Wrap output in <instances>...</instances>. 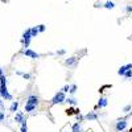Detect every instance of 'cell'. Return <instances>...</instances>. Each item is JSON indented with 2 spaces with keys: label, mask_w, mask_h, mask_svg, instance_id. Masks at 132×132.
<instances>
[{
  "label": "cell",
  "mask_w": 132,
  "mask_h": 132,
  "mask_svg": "<svg viewBox=\"0 0 132 132\" xmlns=\"http://www.w3.org/2000/svg\"><path fill=\"white\" fill-rule=\"evenodd\" d=\"M37 29H38V33H44L46 30V26L44 24H40V25H37Z\"/></svg>",
  "instance_id": "7402d4cb"
},
{
  "label": "cell",
  "mask_w": 132,
  "mask_h": 132,
  "mask_svg": "<svg viewBox=\"0 0 132 132\" xmlns=\"http://www.w3.org/2000/svg\"><path fill=\"white\" fill-rule=\"evenodd\" d=\"M70 132H82V124L81 122H75L72 126V131Z\"/></svg>",
  "instance_id": "8fae6325"
},
{
  "label": "cell",
  "mask_w": 132,
  "mask_h": 132,
  "mask_svg": "<svg viewBox=\"0 0 132 132\" xmlns=\"http://www.w3.org/2000/svg\"><path fill=\"white\" fill-rule=\"evenodd\" d=\"M38 96L34 95V94H29V95L26 96V104H33V106H38Z\"/></svg>",
  "instance_id": "5b68a950"
},
{
  "label": "cell",
  "mask_w": 132,
  "mask_h": 132,
  "mask_svg": "<svg viewBox=\"0 0 132 132\" xmlns=\"http://www.w3.org/2000/svg\"><path fill=\"white\" fill-rule=\"evenodd\" d=\"M3 106H4V100H3L2 98H0V107H3Z\"/></svg>",
  "instance_id": "f1b7e54d"
},
{
  "label": "cell",
  "mask_w": 132,
  "mask_h": 132,
  "mask_svg": "<svg viewBox=\"0 0 132 132\" xmlns=\"http://www.w3.org/2000/svg\"><path fill=\"white\" fill-rule=\"evenodd\" d=\"M21 53L25 56V57H28V58H32V60H38L41 56L38 54V53H36L34 50H32V49H22L21 50Z\"/></svg>",
  "instance_id": "277c9868"
},
{
  "label": "cell",
  "mask_w": 132,
  "mask_h": 132,
  "mask_svg": "<svg viewBox=\"0 0 132 132\" xmlns=\"http://www.w3.org/2000/svg\"><path fill=\"white\" fill-rule=\"evenodd\" d=\"M84 120H87V122H96L98 120V114L95 111H90L88 114L84 115Z\"/></svg>",
  "instance_id": "ba28073f"
},
{
  "label": "cell",
  "mask_w": 132,
  "mask_h": 132,
  "mask_svg": "<svg viewBox=\"0 0 132 132\" xmlns=\"http://www.w3.org/2000/svg\"><path fill=\"white\" fill-rule=\"evenodd\" d=\"M30 34H32V38L33 37H37V34H38V29H37V26L30 28Z\"/></svg>",
  "instance_id": "44dd1931"
},
{
  "label": "cell",
  "mask_w": 132,
  "mask_h": 132,
  "mask_svg": "<svg viewBox=\"0 0 132 132\" xmlns=\"http://www.w3.org/2000/svg\"><path fill=\"white\" fill-rule=\"evenodd\" d=\"M37 108V106H33V104H26L25 103V107H24V111H26V114H32Z\"/></svg>",
  "instance_id": "4fadbf2b"
},
{
  "label": "cell",
  "mask_w": 132,
  "mask_h": 132,
  "mask_svg": "<svg viewBox=\"0 0 132 132\" xmlns=\"http://www.w3.org/2000/svg\"><path fill=\"white\" fill-rule=\"evenodd\" d=\"M77 90H78V86H77V84H75V83H73V84H70V88H69V94H70V95H74V94L75 92H77Z\"/></svg>",
  "instance_id": "e0dca14e"
},
{
  "label": "cell",
  "mask_w": 132,
  "mask_h": 132,
  "mask_svg": "<svg viewBox=\"0 0 132 132\" xmlns=\"http://www.w3.org/2000/svg\"><path fill=\"white\" fill-rule=\"evenodd\" d=\"M131 17H132V13H131Z\"/></svg>",
  "instance_id": "4dcf8cb0"
},
{
  "label": "cell",
  "mask_w": 132,
  "mask_h": 132,
  "mask_svg": "<svg viewBox=\"0 0 132 132\" xmlns=\"http://www.w3.org/2000/svg\"><path fill=\"white\" fill-rule=\"evenodd\" d=\"M9 111L13 112V114H16V112L18 111V102L17 100H12L11 106H9Z\"/></svg>",
  "instance_id": "7c38bea8"
},
{
  "label": "cell",
  "mask_w": 132,
  "mask_h": 132,
  "mask_svg": "<svg viewBox=\"0 0 132 132\" xmlns=\"http://www.w3.org/2000/svg\"><path fill=\"white\" fill-rule=\"evenodd\" d=\"M16 74L17 75H21L24 79H26V81H30V79H32V74H29V73H22V72H18V70H17Z\"/></svg>",
  "instance_id": "9a60e30c"
},
{
  "label": "cell",
  "mask_w": 132,
  "mask_h": 132,
  "mask_svg": "<svg viewBox=\"0 0 132 132\" xmlns=\"http://www.w3.org/2000/svg\"><path fill=\"white\" fill-rule=\"evenodd\" d=\"M66 114H68V115H73V114H79V110H74L73 107H69L68 110H66Z\"/></svg>",
  "instance_id": "ffe728a7"
},
{
  "label": "cell",
  "mask_w": 132,
  "mask_h": 132,
  "mask_svg": "<svg viewBox=\"0 0 132 132\" xmlns=\"http://www.w3.org/2000/svg\"><path fill=\"white\" fill-rule=\"evenodd\" d=\"M0 98L3 100H11V102L13 100V96H12V94H9L7 86H2L0 84Z\"/></svg>",
  "instance_id": "3957f363"
},
{
  "label": "cell",
  "mask_w": 132,
  "mask_h": 132,
  "mask_svg": "<svg viewBox=\"0 0 132 132\" xmlns=\"http://www.w3.org/2000/svg\"><path fill=\"white\" fill-rule=\"evenodd\" d=\"M128 118H122V119H118L115 122V131L116 132H124L127 130V124H128V122H127Z\"/></svg>",
  "instance_id": "6da1fadb"
},
{
  "label": "cell",
  "mask_w": 132,
  "mask_h": 132,
  "mask_svg": "<svg viewBox=\"0 0 132 132\" xmlns=\"http://www.w3.org/2000/svg\"><path fill=\"white\" fill-rule=\"evenodd\" d=\"M131 110H132V104H126L123 107V112H126V114H127V112H130Z\"/></svg>",
  "instance_id": "603a6c76"
},
{
  "label": "cell",
  "mask_w": 132,
  "mask_h": 132,
  "mask_svg": "<svg viewBox=\"0 0 132 132\" xmlns=\"http://www.w3.org/2000/svg\"><path fill=\"white\" fill-rule=\"evenodd\" d=\"M25 114L22 111H17L15 114V118H13V122H16L17 124H21L22 122H25Z\"/></svg>",
  "instance_id": "8992f818"
},
{
  "label": "cell",
  "mask_w": 132,
  "mask_h": 132,
  "mask_svg": "<svg viewBox=\"0 0 132 132\" xmlns=\"http://www.w3.org/2000/svg\"><path fill=\"white\" fill-rule=\"evenodd\" d=\"M126 11H127V12H132V7H131V6L126 7Z\"/></svg>",
  "instance_id": "83f0119b"
},
{
  "label": "cell",
  "mask_w": 132,
  "mask_h": 132,
  "mask_svg": "<svg viewBox=\"0 0 132 132\" xmlns=\"http://www.w3.org/2000/svg\"><path fill=\"white\" fill-rule=\"evenodd\" d=\"M69 88H70V84H65V86L61 88V91H62L64 94H66V92H69Z\"/></svg>",
  "instance_id": "d4e9b609"
},
{
  "label": "cell",
  "mask_w": 132,
  "mask_h": 132,
  "mask_svg": "<svg viewBox=\"0 0 132 132\" xmlns=\"http://www.w3.org/2000/svg\"><path fill=\"white\" fill-rule=\"evenodd\" d=\"M128 70H132V64H127V65L120 66V68L118 69V75H119V77H123Z\"/></svg>",
  "instance_id": "52a82bcc"
},
{
  "label": "cell",
  "mask_w": 132,
  "mask_h": 132,
  "mask_svg": "<svg viewBox=\"0 0 132 132\" xmlns=\"http://www.w3.org/2000/svg\"><path fill=\"white\" fill-rule=\"evenodd\" d=\"M56 54H57V56H65L66 54V50L65 49H60V50L56 52Z\"/></svg>",
  "instance_id": "484cf974"
},
{
  "label": "cell",
  "mask_w": 132,
  "mask_h": 132,
  "mask_svg": "<svg viewBox=\"0 0 132 132\" xmlns=\"http://www.w3.org/2000/svg\"><path fill=\"white\" fill-rule=\"evenodd\" d=\"M66 103H69L70 106H77L78 104V100L75 99L74 96H69V98H66V100H65Z\"/></svg>",
  "instance_id": "5bb4252c"
},
{
  "label": "cell",
  "mask_w": 132,
  "mask_h": 132,
  "mask_svg": "<svg viewBox=\"0 0 132 132\" xmlns=\"http://www.w3.org/2000/svg\"><path fill=\"white\" fill-rule=\"evenodd\" d=\"M107 106H108V100H107V98L102 96V98H99L98 104L95 106V110H98V108H106Z\"/></svg>",
  "instance_id": "9c48e42d"
},
{
  "label": "cell",
  "mask_w": 132,
  "mask_h": 132,
  "mask_svg": "<svg viewBox=\"0 0 132 132\" xmlns=\"http://www.w3.org/2000/svg\"><path fill=\"white\" fill-rule=\"evenodd\" d=\"M131 13H132V12H131Z\"/></svg>",
  "instance_id": "1f68e13d"
},
{
  "label": "cell",
  "mask_w": 132,
  "mask_h": 132,
  "mask_svg": "<svg viewBox=\"0 0 132 132\" xmlns=\"http://www.w3.org/2000/svg\"><path fill=\"white\" fill-rule=\"evenodd\" d=\"M103 7H104L106 9H114L115 8V3L111 2V0H108V2H106L104 4H103Z\"/></svg>",
  "instance_id": "2e32d148"
},
{
  "label": "cell",
  "mask_w": 132,
  "mask_h": 132,
  "mask_svg": "<svg viewBox=\"0 0 132 132\" xmlns=\"http://www.w3.org/2000/svg\"><path fill=\"white\" fill-rule=\"evenodd\" d=\"M0 84H2V86H7L8 84V78L6 77V74L0 75Z\"/></svg>",
  "instance_id": "ac0fdd59"
},
{
  "label": "cell",
  "mask_w": 132,
  "mask_h": 132,
  "mask_svg": "<svg viewBox=\"0 0 132 132\" xmlns=\"http://www.w3.org/2000/svg\"><path fill=\"white\" fill-rule=\"evenodd\" d=\"M20 132H28V123H26V120L22 122V123L20 124Z\"/></svg>",
  "instance_id": "d6986e66"
},
{
  "label": "cell",
  "mask_w": 132,
  "mask_h": 132,
  "mask_svg": "<svg viewBox=\"0 0 132 132\" xmlns=\"http://www.w3.org/2000/svg\"><path fill=\"white\" fill-rule=\"evenodd\" d=\"M3 74H4V70H3L2 66H0V75H3Z\"/></svg>",
  "instance_id": "f546056e"
},
{
  "label": "cell",
  "mask_w": 132,
  "mask_h": 132,
  "mask_svg": "<svg viewBox=\"0 0 132 132\" xmlns=\"http://www.w3.org/2000/svg\"><path fill=\"white\" fill-rule=\"evenodd\" d=\"M65 65L68 66V68H75V66H77V58H75V57L66 58L65 60Z\"/></svg>",
  "instance_id": "30bf717a"
},
{
  "label": "cell",
  "mask_w": 132,
  "mask_h": 132,
  "mask_svg": "<svg viewBox=\"0 0 132 132\" xmlns=\"http://www.w3.org/2000/svg\"><path fill=\"white\" fill-rule=\"evenodd\" d=\"M123 77L126 78V79H132V70H128V72H127Z\"/></svg>",
  "instance_id": "cb8c5ba5"
},
{
  "label": "cell",
  "mask_w": 132,
  "mask_h": 132,
  "mask_svg": "<svg viewBox=\"0 0 132 132\" xmlns=\"http://www.w3.org/2000/svg\"><path fill=\"white\" fill-rule=\"evenodd\" d=\"M4 120H6V114L3 111H0V123H3Z\"/></svg>",
  "instance_id": "4316f807"
},
{
  "label": "cell",
  "mask_w": 132,
  "mask_h": 132,
  "mask_svg": "<svg viewBox=\"0 0 132 132\" xmlns=\"http://www.w3.org/2000/svg\"><path fill=\"white\" fill-rule=\"evenodd\" d=\"M66 94H64L62 91H58L56 95L52 98V104H62V103L66 100Z\"/></svg>",
  "instance_id": "7a4b0ae2"
}]
</instances>
